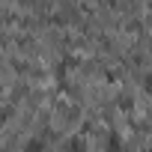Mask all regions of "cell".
<instances>
[{
	"mask_svg": "<svg viewBox=\"0 0 152 152\" xmlns=\"http://www.w3.org/2000/svg\"><path fill=\"white\" fill-rule=\"evenodd\" d=\"M104 152H122V140H119V134H110V137H107Z\"/></svg>",
	"mask_w": 152,
	"mask_h": 152,
	"instance_id": "6da1fadb",
	"label": "cell"
},
{
	"mask_svg": "<svg viewBox=\"0 0 152 152\" xmlns=\"http://www.w3.org/2000/svg\"><path fill=\"white\" fill-rule=\"evenodd\" d=\"M0 93H3V87H0Z\"/></svg>",
	"mask_w": 152,
	"mask_h": 152,
	"instance_id": "277c9868",
	"label": "cell"
},
{
	"mask_svg": "<svg viewBox=\"0 0 152 152\" xmlns=\"http://www.w3.org/2000/svg\"><path fill=\"white\" fill-rule=\"evenodd\" d=\"M24 152H45V143H42L39 137H33V140L24 143Z\"/></svg>",
	"mask_w": 152,
	"mask_h": 152,
	"instance_id": "7a4b0ae2",
	"label": "cell"
},
{
	"mask_svg": "<svg viewBox=\"0 0 152 152\" xmlns=\"http://www.w3.org/2000/svg\"><path fill=\"white\" fill-rule=\"evenodd\" d=\"M69 152H87L84 140H81V137H72V140H69Z\"/></svg>",
	"mask_w": 152,
	"mask_h": 152,
	"instance_id": "3957f363",
	"label": "cell"
}]
</instances>
